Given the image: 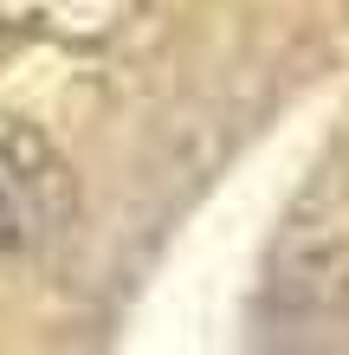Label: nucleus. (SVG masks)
<instances>
[{"label": "nucleus", "mask_w": 349, "mask_h": 355, "mask_svg": "<svg viewBox=\"0 0 349 355\" xmlns=\"http://www.w3.org/2000/svg\"><path fill=\"white\" fill-rule=\"evenodd\" d=\"M39 149H19V142H0V245H26L39 233Z\"/></svg>", "instance_id": "nucleus-1"}]
</instances>
